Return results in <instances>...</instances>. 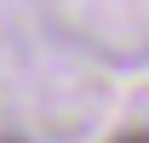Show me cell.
<instances>
[{
	"instance_id": "1",
	"label": "cell",
	"mask_w": 149,
	"mask_h": 143,
	"mask_svg": "<svg viewBox=\"0 0 149 143\" xmlns=\"http://www.w3.org/2000/svg\"><path fill=\"white\" fill-rule=\"evenodd\" d=\"M109 143H149V126H126V132H115Z\"/></svg>"
},
{
	"instance_id": "2",
	"label": "cell",
	"mask_w": 149,
	"mask_h": 143,
	"mask_svg": "<svg viewBox=\"0 0 149 143\" xmlns=\"http://www.w3.org/2000/svg\"><path fill=\"white\" fill-rule=\"evenodd\" d=\"M0 143H29V137H23V132H0Z\"/></svg>"
}]
</instances>
